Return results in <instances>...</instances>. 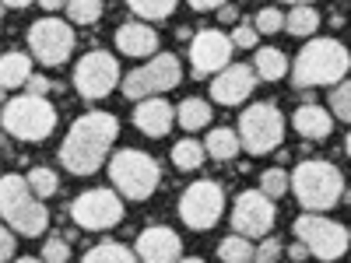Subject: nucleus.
<instances>
[{
    "label": "nucleus",
    "instance_id": "obj_47",
    "mask_svg": "<svg viewBox=\"0 0 351 263\" xmlns=\"http://www.w3.org/2000/svg\"><path fill=\"white\" fill-rule=\"evenodd\" d=\"M180 263H204V260H200V256H183Z\"/></svg>",
    "mask_w": 351,
    "mask_h": 263
},
{
    "label": "nucleus",
    "instance_id": "obj_24",
    "mask_svg": "<svg viewBox=\"0 0 351 263\" xmlns=\"http://www.w3.org/2000/svg\"><path fill=\"white\" fill-rule=\"evenodd\" d=\"M253 71L260 81H281V77H288V56L274 46H263V49H256Z\"/></svg>",
    "mask_w": 351,
    "mask_h": 263
},
{
    "label": "nucleus",
    "instance_id": "obj_18",
    "mask_svg": "<svg viewBox=\"0 0 351 263\" xmlns=\"http://www.w3.org/2000/svg\"><path fill=\"white\" fill-rule=\"evenodd\" d=\"M116 49L134 60H152L158 53V32L148 21H127L116 28Z\"/></svg>",
    "mask_w": 351,
    "mask_h": 263
},
{
    "label": "nucleus",
    "instance_id": "obj_8",
    "mask_svg": "<svg viewBox=\"0 0 351 263\" xmlns=\"http://www.w3.org/2000/svg\"><path fill=\"white\" fill-rule=\"evenodd\" d=\"M291 231H295V239L309 246V253L316 260H324V263H334L341 260L348 249H351V236H348V228L341 221H330L324 214H299L295 225H291Z\"/></svg>",
    "mask_w": 351,
    "mask_h": 263
},
{
    "label": "nucleus",
    "instance_id": "obj_25",
    "mask_svg": "<svg viewBox=\"0 0 351 263\" xmlns=\"http://www.w3.org/2000/svg\"><path fill=\"white\" fill-rule=\"evenodd\" d=\"M81 263H141V256L123 242H99L81 256Z\"/></svg>",
    "mask_w": 351,
    "mask_h": 263
},
{
    "label": "nucleus",
    "instance_id": "obj_6",
    "mask_svg": "<svg viewBox=\"0 0 351 263\" xmlns=\"http://www.w3.org/2000/svg\"><path fill=\"white\" fill-rule=\"evenodd\" d=\"M0 123H4V130L14 140L39 144V140H46L56 130V109L49 105L46 95H28L25 92V95L4 102V116H0Z\"/></svg>",
    "mask_w": 351,
    "mask_h": 263
},
{
    "label": "nucleus",
    "instance_id": "obj_29",
    "mask_svg": "<svg viewBox=\"0 0 351 263\" xmlns=\"http://www.w3.org/2000/svg\"><path fill=\"white\" fill-rule=\"evenodd\" d=\"M180 0H127V8L141 18V21H162L176 11Z\"/></svg>",
    "mask_w": 351,
    "mask_h": 263
},
{
    "label": "nucleus",
    "instance_id": "obj_48",
    "mask_svg": "<svg viewBox=\"0 0 351 263\" xmlns=\"http://www.w3.org/2000/svg\"><path fill=\"white\" fill-rule=\"evenodd\" d=\"M344 151H348V158H351V134H348V140H344Z\"/></svg>",
    "mask_w": 351,
    "mask_h": 263
},
{
    "label": "nucleus",
    "instance_id": "obj_21",
    "mask_svg": "<svg viewBox=\"0 0 351 263\" xmlns=\"http://www.w3.org/2000/svg\"><path fill=\"white\" fill-rule=\"evenodd\" d=\"M32 53H21V49H8L4 56H0V84L8 88V92H14V88L28 84V77H32Z\"/></svg>",
    "mask_w": 351,
    "mask_h": 263
},
{
    "label": "nucleus",
    "instance_id": "obj_28",
    "mask_svg": "<svg viewBox=\"0 0 351 263\" xmlns=\"http://www.w3.org/2000/svg\"><path fill=\"white\" fill-rule=\"evenodd\" d=\"M218 260L221 263H253L256 260V246H253V239H246V236H228V239H221L218 242Z\"/></svg>",
    "mask_w": 351,
    "mask_h": 263
},
{
    "label": "nucleus",
    "instance_id": "obj_20",
    "mask_svg": "<svg viewBox=\"0 0 351 263\" xmlns=\"http://www.w3.org/2000/svg\"><path fill=\"white\" fill-rule=\"evenodd\" d=\"M291 127L309 140H324V137H330L334 120H330V112L324 105H299L295 116H291Z\"/></svg>",
    "mask_w": 351,
    "mask_h": 263
},
{
    "label": "nucleus",
    "instance_id": "obj_19",
    "mask_svg": "<svg viewBox=\"0 0 351 263\" xmlns=\"http://www.w3.org/2000/svg\"><path fill=\"white\" fill-rule=\"evenodd\" d=\"M176 123V105L165 102V95H155V99H144L137 102L134 109V127L144 134V137H165Z\"/></svg>",
    "mask_w": 351,
    "mask_h": 263
},
{
    "label": "nucleus",
    "instance_id": "obj_13",
    "mask_svg": "<svg viewBox=\"0 0 351 263\" xmlns=\"http://www.w3.org/2000/svg\"><path fill=\"white\" fill-rule=\"evenodd\" d=\"M71 218L77 228L84 231H106V228H116L123 221V200L116 190H84L74 203H71Z\"/></svg>",
    "mask_w": 351,
    "mask_h": 263
},
{
    "label": "nucleus",
    "instance_id": "obj_16",
    "mask_svg": "<svg viewBox=\"0 0 351 263\" xmlns=\"http://www.w3.org/2000/svg\"><path fill=\"white\" fill-rule=\"evenodd\" d=\"M134 249H137L141 263H180L183 260V239L165 225L144 228L134 242Z\"/></svg>",
    "mask_w": 351,
    "mask_h": 263
},
{
    "label": "nucleus",
    "instance_id": "obj_41",
    "mask_svg": "<svg viewBox=\"0 0 351 263\" xmlns=\"http://www.w3.org/2000/svg\"><path fill=\"white\" fill-rule=\"evenodd\" d=\"M288 253H291V260H295V263H302L306 256H313V253H309V246H306V242H299V239H295V246H288Z\"/></svg>",
    "mask_w": 351,
    "mask_h": 263
},
{
    "label": "nucleus",
    "instance_id": "obj_43",
    "mask_svg": "<svg viewBox=\"0 0 351 263\" xmlns=\"http://www.w3.org/2000/svg\"><path fill=\"white\" fill-rule=\"evenodd\" d=\"M28 4H36V0H4L8 11H21V8H28Z\"/></svg>",
    "mask_w": 351,
    "mask_h": 263
},
{
    "label": "nucleus",
    "instance_id": "obj_10",
    "mask_svg": "<svg viewBox=\"0 0 351 263\" xmlns=\"http://www.w3.org/2000/svg\"><path fill=\"white\" fill-rule=\"evenodd\" d=\"M28 49L43 67H64L74 53V25L60 21V18H39L32 28H28Z\"/></svg>",
    "mask_w": 351,
    "mask_h": 263
},
{
    "label": "nucleus",
    "instance_id": "obj_23",
    "mask_svg": "<svg viewBox=\"0 0 351 263\" xmlns=\"http://www.w3.org/2000/svg\"><path fill=\"white\" fill-rule=\"evenodd\" d=\"M176 123H180L186 134L204 130V127L211 123V105H208V99H183L180 105H176Z\"/></svg>",
    "mask_w": 351,
    "mask_h": 263
},
{
    "label": "nucleus",
    "instance_id": "obj_31",
    "mask_svg": "<svg viewBox=\"0 0 351 263\" xmlns=\"http://www.w3.org/2000/svg\"><path fill=\"white\" fill-rule=\"evenodd\" d=\"M102 18V0H67L71 25H95Z\"/></svg>",
    "mask_w": 351,
    "mask_h": 263
},
{
    "label": "nucleus",
    "instance_id": "obj_46",
    "mask_svg": "<svg viewBox=\"0 0 351 263\" xmlns=\"http://www.w3.org/2000/svg\"><path fill=\"white\" fill-rule=\"evenodd\" d=\"M285 4H291V8H299V4H313V0H285Z\"/></svg>",
    "mask_w": 351,
    "mask_h": 263
},
{
    "label": "nucleus",
    "instance_id": "obj_14",
    "mask_svg": "<svg viewBox=\"0 0 351 263\" xmlns=\"http://www.w3.org/2000/svg\"><path fill=\"white\" fill-rule=\"evenodd\" d=\"M274 200L263 193V190H243L232 203V228L246 239H267L271 228H274Z\"/></svg>",
    "mask_w": 351,
    "mask_h": 263
},
{
    "label": "nucleus",
    "instance_id": "obj_12",
    "mask_svg": "<svg viewBox=\"0 0 351 263\" xmlns=\"http://www.w3.org/2000/svg\"><path fill=\"white\" fill-rule=\"evenodd\" d=\"M225 214V190L215 179H197L180 197V218L193 231H208Z\"/></svg>",
    "mask_w": 351,
    "mask_h": 263
},
{
    "label": "nucleus",
    "instance_id": "obj_44",
    "mask_svg": "<svg viewBox=\"0 0 351 263\" xmlns=\"http://www.w3.org/2000/svg\"><path fill=\"white\" fill-rule=\"evenodd\" d=\"M232 18H236V8L225 4V8H221V21H232Z\"/></svg>",
    "mask_w": 351,
    "mask_h": 263
},
{
    "label": "nucleus",
    "instance_id": "obj_5",
    "mask_svg": "<svg viewBox=\"0 0 351 263\" xmlns=\"http://www.w3.org/2000/svg\"><path fill=\"white\" fill-rule=\"evenodd\" d=\"M162 179V168L148 151H137V148H120L109 158V183L112 190L127 197V200H148L158 190Z\"/></svg>",
    "mask_w": 351,
    "mask_h": 263
},
{
    "label": "nucleus",
    "instance_id": "obj_3",
    "mask_svg": "<svg viewBox=\"0 0 351 263\" xmlns=\"http://www.w3.org/2000/svg\"><path fill=\"white\" fill-rule=\"evenodd\" d=\"M0 214H4V225H11L25 239H39L49 228V211L43 197H36L25 175L14 172L0 179Z\"/></svg>",
    "mask_w": 351,
    "mask_h": 263
},
{
    "label": "nucleus",
    "instance_id": "obj_33",
    "mask_svg": "<svg viewBox=\"0 0 351 263\" xmlns=\"http://www.w3.org/2000/svg\"><path fill=\"white\" fill-rule=\"evenodd\" d=\"M330 112L337 116L341 123H351V81L334 84V92H330Z\"/></svg>",
    "mask_w": 351,
    "mask_h": 263
},
{
    "label": "nucleus",
    "instance_id": "obj_36",
    "mask_svg": "<svg viewBox=\"0 0 351 263\" xmlns=\"http://www.w3.org/2000/svg\"><path fill=\"white\" fill-rule=\"evenodd\" d=\"M281 249H285V242L278 236H267V239L256 246V260L253 263H278L281 260Z\"/></svg>",
    "mask_w": 351,
    "mask_h": 263
},
{
    "label": "nucleus",
    "instance_id": "obj_39",
    "mask_svg": "<svg viewBox=\"0 0 351 263\" xmlns=\"http://www.w3.org/2000/svg\"><path fill=\"white\" fill-rule=\"evenodd\" d=\"M25 88H28V95H46V92H49V77H43V74H32Z\"/></svg>",
    "mask_w": 351,
    "mask_h": 263
},
{
    "label": "nucleus",
    "instance_id": "obj_4",
    "mask_svg": "<svg viewBox=\"0 0 351 263\" xmlns=\"http://www.w3.org/2000/svg\"><path fill=\"white\" fill-rule=\"evenodd\" d=\"M291 193H295L302 211H313V214L334 211L344 197V172L319 158L299 162V168L291 172Z\"/></svg>",
    "mask_w": 351,
    "mask_h": 263
},
{
    "label": "nucleus",
    "instance_id": "obj_27",
    "mask_svg": "<svg viewBox=\"0 0 351 263\" xmlns=\"http://www.w3.org/2000/svg\"><path fill=\"white\" fill-rule=\"evenodd\" d=\"M204 158H208V148H204L200 140H193V137L172 144V165L180 168V172H193V168H200Z\"/></svg>",
    "mask_w": 351,
    "mask_h": 263
},
{
    "label": "nucleus",
    "instance_id": "obj_42",
    "mask_svg": "<svg viewBox=\"0 0 351 263\" xmlns=\"http://www.w3.org/2000/svg\"><path fill=\"white\" fill-rule=\"evenodd\" d=\"M39 4H43V11H46V14H53V11L67 8V0H39Z\"/></svg>",
    "mask_w": 351,
    "mask_h": 263
},
{
    "label": "nucleus",
    "instance_id": "obj_2",
    "mask_svg": "<svg viewBox=\"0 0 351 263\" xmlns=\"http://www.w3.org/2000/svg\"><path fill=\"white\" fill-rule=\"evenodd\" d=\"M351 71V53L344 42L324 36V39H309L295 64H291V81L295 88H330V84H341Z\"/></svg>",
    "mask_w": 351,
    "mask_h": 263
},
{
    "label": "nucleus",
    "instance_id": "obj_1",
    "mask_svg": "<svg viewBox=\"0 0 351 263\" xmlns=\"http://www.w3.org/2000/svg\"><path fill=\"white\" fill-rule=\"evenodd\" d=\"M116 137H120V120L112 112L92 109V112L77 116L64 137V144H60L64 168L71 175H95L106 165Z\"/></svg>",
    "mask_w": 351,
    "mask_h": 263
},
{
    "label": "nucleus",
    "instance_id": "obj_40",
    "mask_svg": "<svg viewBox=\"0 0 351 263\" xmlns=\"http://www.w3.org/2000/svg\"><path fill=\"white\" fill-rule=\"evenodd\" d=\"M186 4H190L193 11H221L228 0H186Z\"/></svg>",
    "mask_w": 351,
    "mask_h": 263
},
{
    "label": "nucleus",
    "instance_id": "obj_45",
    "mask_svg": "<svg viewBox=\"0 0 351 263\" xmlns=\"http://www.w3.org/2000/svg\"><path fill=\"white\" fill-rule=\"evenodd\" d=\"M14 263H46V260H43V256H18Z\"/></svg>",
    "mask_w": 351,
    "mask_h": 263
},
{
    "label": "nucleus",
    "instance_id": "obj_7",
    "mask_svg": "<svg viewBox=\"0 0 351 263\" xmlns=\"http://www.w3.org/2000/svg\"><path fill=\"white\" fill-rule=\"evenodd\" d=\"M183 81V64L176 53H155L148 64H141L137 71L123 74V95L130 102H144V99H155L172 92L176 84Z\"/></svg>",
    "mask_w": 351,
    "mask_h": 263
},
{
    "label": "nucleus",
    "instance_id": "obj_30",
    "mask_svg": "<svg viewBox=\"0 0 351 263\" xmlns=\"http://www.w3.org/2000/svg\"><path fill=\"white\" fill-rule=\"evenodd\" d=\"M25 179H28V186H32V193H36V197H43V200L56 197V190H60V179H56V172H53V168H46V165L28 168Z\"/></svg>",
    "mask_w": 351,
    "mask_h": 263
},
{
    "label": "nucleus",
    "instance_id": "obj_38",
    "mask_svg": "<svg viewBox=\"0 0 351 263\" xmlns=\"http://www.w3.org/2000/svg\"><path fill=\"white\" fill-rule=\"evenodd\" d=\"M18 231L11 228V225H4V236H0V260H4V263H14L18 256Z\"/></svg>",
    "mask_w": 351,
    "mask_h": 263
},
{
    "label": "nucleus",
    "instance_id": "obj_17",
    "mask_svg": "<svg viewBox=\"0 0 351 263\" xmlns=\"http://www.w3.org/2000/svg\"><path fill=\"white\" fill-rule=\"evenodd\" d=\"M256 71L246 67V64H228L225 71H218V77L211 81V99L218 105H239L253 95L256 88Z\"/></svg>",
    "mask_w": 351,
    "mask_h": 263
},
{
    "label": "nucleus",
    "instance_id": "obj_26",
    "mask_svg": "<svg viewBox=\"0 0 351 263\" xmlns=\"http://www.w3.org/2000/svg\"><path fill=\"white\" fill-rule=\"evenodd\" d=\"M316 28H319V11H316L313 4H299V8H291V11L285 14V32L295 36V39L313 36Z\"/></svg>",
    "mask_w": 351,
    "mask_h": 263
},
{
    "label": "nucleus",
    "instance_id": "obj_32",
    "mask_svg": "<svg viewBox=\"0 0 351 263\" xmlns=\"http://www.w3.org/2000/svg\"><path fill=\"white\" fill-rule=\"evenodd\" d=\"M260 190L267 193L271 200H281L288 190H291V175L285 172V168H267L260 175Z\"/></svg>",
    "mask_w": 351,
    "mask_h": 263
},
{
    "label": "nucleus",
    "instance_id": "obj_37",
    "mask_svg": "<svg viewBox=\"0 0 351 263\" xmlns=\"http://www.w3.org/2000/svg\"><path fill=\"white\" fill-rule=\"evenodd\" d=\"M232 42H236V49H256V42H260V32H256V25H239L236 32H232Z\"/></svg>",
    "mask_w": 351,
    "mask_h": 263
},
{
    "label": "nucleus",
    "instance_id": "obj_9",
    "mask_svg": "<svg viewBox=\"0 0 351 263\" xmlns=\"http://www.w3.org/2000/svg\"><path fill=\"white\" fill-rule=\"evenodd\" d=\"M239 140L250 155H267L274 148H281L285 140V116L274 102H256L246 105V112L239 116Z\"/></svg>",
    "mask_w": 351,
    "mask_h": 263
},
{
    "label": "nucleus",
    "instance_id": "obj_22",
    "mask_svg": "<svg viewBox=\"0 0 351 263\" xmlns=\"http://www.w3.org/2000/svg\"><path fill=\"white\" fill-rule=\"evenodd\" d=\"M204 148H208V155L218 158V162H232V158L243 151L239 130H232V127H215V130L208 134V140H204Z\"/></svg>",
    "mask_w": 351,
    "mask_h": 263
},
{
    "label": "nucleus",
    "instance_id": "obj_34",
    "mask_svg": "<svg viewBox=\"0 0 351 263\" xmlns=\"http://www.w3.org/2000/svg\"><path fill=\"white\" fill-rule=\"evenodd\" d=\"M253 25H256L260 36H274V32H281V28H285V14L278 8H263V11H256Z\"/></svg>",
    "mask_w": 351,
    "mask_h": 263
},
{
    "label": "nucleus",
    "instance_id": "obj_35",
    "mask_svg": "<svg viewBox=\"0 0 351 263\" xmlns=\"http://www.w3.org/2000/svg\"><path fill=\"white\" fill-rule=\"evenodd\" d=\"M43 260H46V263H67V260H71L67 239H60V236L46 239V242H43Z\"/></svg>",
    "mask_w": 351,
    "mask_h": 263
},
{
    "label": "nucleus",
    "instance_id": "obj_11",
    "mask_svg": "<svg viewBox=\"0 0 351 263\" xmlns=\"http://www.w3.org/2000/svg\"><path fill=\"white\" fill-rule=\"evenodd\" d=\"M116 84H123V74H120V64L116 56L106 53V49H88L77 67H74V88L77 95L95 102V99H106Z\"/></svg>",
    "mask_w": 351,
    "mask_h": 263
},
{
    "label": "nucleus",
    "instance_id": "obj_15",
    "mask_svg": "<svg viewBox=\"0 0 351 263\" xmlns=\"http://www.w3.org/2000/svg\"><path fill=\"white\" fill-rule=\"evenodd\" d=\"M232 53H236V42H232V36L218 32V28H204V32L190 39V64L197 77L225 71L232 64Z\"/></svg>",
    "mask_w": 351,
    "mask_h": 263
}]
</instances>
